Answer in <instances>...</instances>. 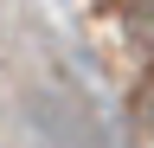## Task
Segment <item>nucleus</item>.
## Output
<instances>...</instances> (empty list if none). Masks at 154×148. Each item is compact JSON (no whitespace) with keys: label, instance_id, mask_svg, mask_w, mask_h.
I'll list each match as a JSON object with an SVG mask.
<instances>
[{"label":"nucleus","instance_id":"nucleus-1","mask_svg":"<svg viewBox=\"0 0 154 148\" xmlns=\"http://www.w3.org/2000/svg\"><path fill=\"white\" fill-rule=\"evenodd\" d=\"M141 116L154 122V71H148V84H141Z\"/></svg>","mask_w":154,"mask_h":148},{"label":"nucleus","instance_id":"nucleus-2","mask_svg":"<svg viewBox=\"0 0 154 148\" xmlns=\"http://www.w3.org/2000/svg\"><path fill=\"white\" fill-rule=\"evenodd\" d=\"M135 26H141L148 39H154V7H141V13H135Z\"/></svg>","mask_w":154,"mask_h":148}]
</instances>
